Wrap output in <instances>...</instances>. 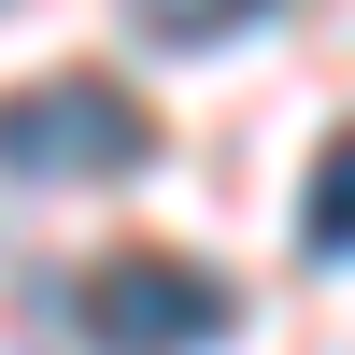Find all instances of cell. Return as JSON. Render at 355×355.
<instances>
[{
  "label": "cell",
  "mask_w": 355,
  "mask_h": 355,
  "mask_svg": "<svg viewBox=\"0 0 355 355\" xmlns=\"http://www.w3.org/2000/svg\"><path fill=\"white\" fill-rule=\"evenodd\" d=\"M142 157H157V128H142V100L114 71H43L0 100V171L15 185H114Z\"/></svg>",
  "instance_id": "cell-1"
},
{
  "label": "cell",
  "mask_w": 355,
  "mask_h": 355,
  "mask_svg": "<svg viewBox=\"0 0 355 355\" xmlns=\"http://www.w3.org/2000/svg\"><path fill=\"white\" fill-rule=\"evenodd\" d=\"M128 15L157 28V43H227V28H256L270 0H128Z\"/></svg>",
  "instance_id": "cell-4"
},
{
  "label": "cell",
  "mask_w": 355,
  "mask_h": 355,
  "mask_svg": "<svg viewBox=\"0 0 355 355\" xmlns=\"http://www.w3.org/2000/svg\"><path fill=\"white\" fill-rule=\"evenodd\" d=\"M299 242L313 256H355V128L313 157V199H299Z\"/></svg>",
  "instance_id": "cell-3"
},
{
  "label": "cell",
  "mask_w": 355,
  "mask_h": 355,
  "mask_svg": "<svg viewBox=\"0 0 355 355\" xmlns=\"http://www.w3.org/2000/svg\"><path fill=\"white\" fill-rule=\"evenodd\" d=\"M71 313H85L100 355H199V341H227V284L199 256H114V270H85Z\"/></svg>",
  "instance_id": "cell-2"
}]
</instances>
